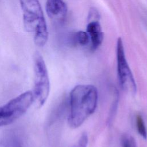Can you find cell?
<instances>
[{
	"label": "cell",
	"instance_id": "cell-1",
	"mask_svg": "<svg viewBox=\"0 0 147 147\" xmlns=\"http://www.w3.org/2000/svg\"><path fill=\"white\" fill-rule=\"evenodd\" d=\"M98 103V91L91 84H79L69 94V125L72 128L80 126L95 111Z\"/></svg>",
	"mask_w": 147,
	"mask_h": 147
},
{
	"label": "cell",
	"instance_id": "cell-2",
	"mask_svg": "<svg viewBox=\"0 0 147 147\" xmlns=\"http://www.w3.org/2000/svg\"><path fill=\"white\" fill-rule=\"evenodd\" d=\"M23 13L24 26L33 37L35 44L43 47L48 38L44 13L38 0H19Z\"/></svg>",
	"mask_w": 147,
	"mask_h": 147
},
{
	"label": "cell",
	"instance_id": "cell-3",
	"mask_svg": "<svg viewBox=\"0 0 147 147\" xmlns=\"http://www.w3.org/2000/svg\"><path fill=\"white\" fill-rule=\"evenodd\" d=\"M34 100L33 92L27 91L0 106V127L11 124L22 117Z\"/></svg>",
	"mask_w": 147,
	"mask_h": 147
},
{
	"label": "cell",
	"instance_id": "cell-4",
	"mask_svg": "<svg viewBox=\"0 0 147 147\" xmlns=\"http://www.w3.org/2000/svg\"><path fill=\"white\" fill-rule=\"evenodd\" d=\"M50 82L47 68L42 56L36 52L34 55V100L38 107H42L49 96Z\"/></svg>",
	"mask_w": 147,
	"mask_h": 147
},
{
	"label": "cell",
	"instance_id": "cell-5",
	"mask_svg": "<svg viewBox=\"0 0 147 147\" xmlns=\"http://www.w3.org/2000/svg\"><path fill=\"white\" fill-rule=\"evenodd\" d=\"M117 72L121 87L126 92L135 94L137 90L136 83L127 63L122 39L119 37L117 41Z\"/></svg>",
	"mask_w": 147,
	"mask_h": 147
},
{
	"label": "cell",
	"instance_id": "cell-6",
	"mask_svg": "<svg viewBox=\"0 0 147 147\" xmlns=\"http://www.w3.org/2000/svg\"><path fill=\"white\" fill-rule=\"evenodd\" d=\"M45 9L49 18L55 23L63 22L67 14V6L63 0H47Z\"/></svg>",
	"mask_w": 147,
	"mask_h": 147
},
{
	"label": "cell",
	"instance_id": "cell-7",
	"mask_svg": "<svg viewBox=\"0 0 147 147\" xmlns=\"http://www.w3.org/2000/svg\"><path fill=\"white\" fill-rule=\"evenodd\" d=\"M88 33L93 49H97L102 44L103 40V33L98 21H90L87 25Z\"/></svg>",
	"mask_w": 147,
	"mask_h": 147
},
{
	"label": "cell",
	"instance_id": "cell-8",
	"mask_svg": "<svg viewBox=\"0 0 147 147\" xmlns=\"http://www.w3.org/2000/svg\"><path fill=\"white\" fill-rule=\"evenodd\" d=\"M71 40L72 44H78L81 46H85L90 41L88 33L83 30H79L75 32L72 35Z\"/></svg>",
	"mask_w": 147,
	"mask_h": 147
},
{
	"label": "cell",
	"instance_id": "cell-9",
	"mask_svg": "<svg viewBox=\"0 0 147 147\" xmlns=\"http://www.w3.org/2000/svg\"><path fill=\"white\" fill-rule=\"evenodd\" d=\"M137 129L140 135L144 138H147V129L145 122L141 115H137L136 117Z\"/></svg>",
	"mask_w": 147,
	"mask_h": 147
},
{
	"label": "cell",
	"instance_id": "cell-10",
	"mask_svg": "<svg viewBox=\"0 0 147 147\" xmlns=\"http://www.w3.org/2000/svg\"><path fill=\"white\" fill-rule=\"evenodd\" d=\"M122 147H137L135 139L130 135L125 134L121 138Z\"/></svg>",
	"mask_w": 147,
	"mask_h": 147
},
{
	"label": "cell",
	"instance_id": "cell-11",
	"mask_svg": "<svg viewBox=\"0 0 147 147\" xmlns=\"http://www.w3.org/2000/svg\"><path fill=\"white\" fill-rule=\"evenodd\" d=\"M88 141V135L87 133L84 132L80 137L78 141L72 147H87Z\"/></svg>",
	"mask_w": 147,
	"mask_h": 147
},
{
	"label": "cell",
	"instance_id": "cell-12",
	"mask_svg": "<svg viewBox=\"0 0 147 147\" xmlns=\"http://www.w3.org/2000/svg\"><path fill=\"white\" fill-rule=\"evenodd\" d=\"M99 18V14L97 10L95 9H92L90 10V13L88 14V20H90V21H98L96 19Z\"/></svg>",
	"mask_w": 147,
	"mask_h": 147
},
{
	"label": "cell",
	"instance_id": "cell-13",
	"mask_svg": "<svg viewBox=\"0 0 147 147\" xmlns=\"http://www.w3.org/2000/svg\"><path fill=\"white\" fill-rule=\"evenodd\" d=\"M11 147H22V145L17 139H14L11 142Z\"/></svg>",
	"mask_w": 147,
	"mask_h": 147
},
{
	"label": "cell",
	"instance_id": "cell-14",
	"mask_svg": "<svg viewBox=\"0 0 147 147\" xmlns=\"http://www.w3.org/2000/svg\"><path fill=\"white\" fill-rule=\"evenodd\" d=\"M0 147H6V146L4 144L0 142Z\"/></svg>",
	"mask_w": 147,
	"mask_h": 147
}]
</instances>
